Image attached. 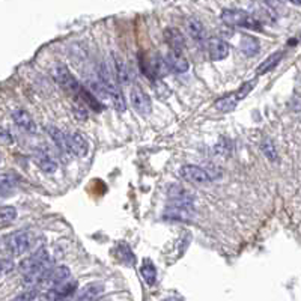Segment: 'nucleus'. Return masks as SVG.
Instances as JSON below:
<instances>
[{
    "mask_svg": "<svg viewBox=\"0 0 301 301\" xmlns=\"http://www.w3.org/2000/svg\"><path fill=\"white\" fill-rule=\"evenodd\" d=\"M115 65H116V73H118V80L119 83H127L128 82V71H127V66L124 63L122 59H119L116 54H115Z\"/></svg>",
    "mask_w": 301,
    "mask_h": 301,
    "instance_id": "25",
    "label": "nucleus"
},
{
    "mask_svg": "<svg viewBox=\"0 0 301 301\" xmlns=\"http://www.w3.org/2000/svg\"><path fill=\"white\" fill-rule=\"evenodd\" d=\"M74 113H76V116H77L79 119H87V112L83 107H76Z\"/></svg>",
    "mask_w": 301,
    "mask_h": 301,
    "instance_id": "28",
    "label": "nucleus"
},
{
    "mask_svg": "<svg viewBox=\"0 0 301 301\" xmlns=\"http://www.w3.org/2000/svg\"><path fill=\"white\" fill-rule=\"evenodd\" d=\"M32 298H37V295H34V294H23V295L17 297V300H32Z\"/></svg>",
    "mask_w": 301,
    "mask_h": 301,
    "instance_id": "29",
    "label": "nucleus"
},
{
    "mask_svg": "<svg viewBox=\"0 0 301 301\" xmlns=\"http://www.w3.org/2000/svg\"><path fill=\"white\" fill-rule=\"evenodd\" d=\"M99 77H101V82H103L104 87L107 89V93L110 95V98H112V101H113L116 110H118L119 113H124V112H125V99H124V95H122L121 89L118 86V83L113 80V77H112V74H110V71L107 70L106 65L101 66V74H99Z\"/></svg>",
    "mask_w": 301,
    "mask_h": 301,
    "instance_id": "4",
    "label": "nucleus"
},
{
    "mask_svg": "<svg viewBox=\"0 0 301 301\" xmlns=\"http://www.w3.org/2000/svg\"><path fill=\"white\" fill-rule=\"evenodd\" d=\"M129 99L134 107V110L140 115H149L152 110V103L151 98L140 89V87H132L129 92Z\"/></svg>",
    "mask_w": 301,
    "mask_h": 301,
    "instance_id": "7",
    "label": "nucleus"
},
{
    "mask_svg": "<svg viewBox=\"0 0 301 301\" xmlns=\"http://www.w3.org/2000/svg\"><path fill=\"white\" fill-rule=\"evenodd\" d=\"M140 274L148 285H154L155 280H157V270H155V266L152 265L151 260L143 262V265L140 266Z\"/></svg>",
    "mask_w": 301,
    "mask_h": 301,
    "instance_id": "21",
    "label": "nucleus"
},
{
    "mask_svg": "<svg viewBox=\"0 0 301 301\" xmlns=\"http://www.w3.org/2000/svg\"><path fill=\"white\" fill-rule=\"evenodd\" d=\"M256 83H258V80L255 79V80H250V82H247V83H244L243 86L240 87L238 90H235L233 93H230V95H226V96H223L221 99H218L217 103H215V107H217V110H220V112H223V113H227V112H232L237 106H238V103L240 101H243L253 89L256 86Z\"/></svg>",
    "mask_w": 301,
    "mask_h": 301,
    "instance_id": "2",
    "label": "nucleus"
},
{
    "mask_svg": "<svg viewBox=\"0 0 301 301\" xmlns=\"http://www.w3.org/2000/svg\"><path fill=\"white\" fill-rule=\"evenodd\" d=\"M47 131H48L50 137L53 139V142L56 143L57 149H59L63 155L70 154V148H68V142H66V134H63L60 129L56 128V127H47ZM70 155H71V154H70Z\"/></svg>",
    "mask_w": 301,
    "mask_h": 301,
    "instance_id": "15",
    "label": "nucleus"
},
{
    "mask_svg": "<svg viewBox=\"0 0 301 301\" xmlns=\"http://www.w3.org/2000/svg\"><path fill=\"white\" fill-rule=\"evenodd\" d=\"M166 62H168L171 71H173V73H185L188 70V62L182 56V53H179V51L171 50V53L166 56Z\"/></svg>",
    "mask_w": 301,
    "mask_h": 301,
    "instance_id": "13",
    "label": "nucleus"
},
{
    "mask_svg": "<svg viewBox=\"0 0 301 301\" xmlns=\"http://www.w3.org/2000/svg\"><path fill=\"white\" fill-rule=\"evenodd\" d=\"M229 45L220 38H210L208 40V53L213 60H223L229 56Z\"/></svg>",
    "mask_w": 301,
    "mask_h": 301,
    "instance_id": "11",
    "label": "nucleus"
},
{
    "mask_svg": "<svg viewBox=\"0 0 301 301\" xmlns=\"http://www.w3.org/2000/svg\"><path fill=\"white\" fill-rule=\"evenodd\" d=\"M5 247L14 256H21L32 247V235L27 230H20L5 237Z\"/></svg>",
    "mask_w": 301,
    "mask_h": 301,
    "instance_id": "3",
    "label": "nucleus"
},
{
    "mask_svg": "<svg viewBox=\"0 0 301 301\" xmlns=\"http://www.w3.org/2000/svg\"><path fill=\"white\" fill-rule=\"evenodd\" d=\"M193 215H194V211H193L191 202H185V200H173L164 211V218H171V220L188 221L193 218Z\"/></svg>",
    "mask_w": 301,
    "mask_h": 301,
    "instance_id": "6",
    "label": "nucleus"
},
{
    "mask_svg": "<svg viewBox=\"0 0 301 301\" xmlns=\"http://www.w3.org/2000/svg\"><path fill=\"white\" fill-rule=\"evenodd\" d=\"M187 29H188L190 37H191L196 43L205 41V29H204V24H202L197 18H188V21H187Z\"/></svg>",
    "mask_w": 301,
    "mask_h": 301,
    "instance_id": "18",
    "label": "nucleus"
},
{
    "mask_svg": "<svg viewBox=\"0 0 301 301\" xmlns=\"http://www.w3.org/2000/svg\"><path fill=\"white\" fill-rule=\"evenodd\" d=\"M35 161L45 173H54L57 171V163L51 158V155L43 148L35 149Z\"/></svg>",
    "mask_w": 301,
    "mask_h": 301,
    "instance_id": "12",
    "label": "nucleus"
},
{
    "mask_svg": "<svg viewBox=\"0 0 301 301\" xmlns=\"http://www.w3.org/2000/svg\"><path fill=\"white\" fill-rule=\"evenodd\" d=\"M179 173L185 181L193 182V184H208V182H211L210 173L207 172L205 169L199 168V166H193V164L182 166Z\"/></svg>",
    "mask_w": 301,
    "mask_h": 301,
    "instance_id": "8",
    "label": "nucleus"
},
{
    "mask_svg": "<svg viewBox=\"0 0 301 301\" xmlns=\"http://www.w3.org/2000/svg\"><path fill=\"white\" fill-rule=\"evenodd\" d=\"M66 142H68L70 154H74L77 157H85L87 154L86 139L79 131H76L73 134H66Z\"/></svg>",
    "mask_w": 301,
    "mask_h": 301,
    "instance_id": "9",
    "label": "nucleus"
},
{
    "mask_svg": "<svg viewBox=\"0 0 301 301\" xmlns=\"http://www.w3.org/2000/svg\"><path fill=\"white\" fill-rule=\"evenodd\" d=\"M262 151H263V154L266 155V158L270 161H276L277 160V151H276V146L273 145L271 140H265L262 143Z\"/></svg>",
    "mask_w": 301,
    "mask_h": 301,
    "instance_id": "26",
    "label": "nucleus"
},
{
    "mask_svg": "<svg viewBox=\"0 0 301 301\" xmlns=\"http://www.w3.org/2000/svg\"><path fill=\"white\" fill-rule=\"evenodd\" d=\"M240 48L247 57H253L259 53L260 45H259V41L256 38H253L250 35H243L241 41H240Z\"/></svg>",
    "mask_w": 301,
    "mask_h": 301,
    "instance_id": "16",
    "label": "nucleus"
},
{
    "mask_svg": "<svg viewBox=\"0 0 301 301\" xmlns=\"http://www.w3.org/2000/svg\"><path fill=\"white\" fill-rule=\"evenodd\" d=\"M221 21L230 27H243L249 30L262 32V26L258 20L241 9H224L221 12Z\"/></svg>",
    "mask_w": 301,
    "mask_h": 301,
    "instance_id": "1",
    "label": "nucleus"
},
{
    "mask_svg": "<svg viewBox=\"0 0 301 301\" xmlns=\"http://www.w3.org/2000/svg\"><path fill=\"white\" fill-rule=\"evenodd\" d=\"M164 38H166V43L169 44V47L172 48L173 51L182 53V50L185 47V41H184L182 34L178 29H168L164 32Z\"/></svg>",
    "mask_w": 301,
    "mask_h": 301,
    "instance_id": "14",
    "label": "nucleus"
},
{
    "mask_svg": "<svg viewBox=\"0 0 301 301\" xmlns=\"http://www.w3.org/2000/svg\"><path fill=\"white\" fill-rule=\"evenodd\" d=\"M14 268V262L12 260H9V259L3 258L2 259V273L3 274H6L8 271H11Z\"/></svg>",
    "mask_w": 301,
    "mask_h": 301,
    "instance_id": "27",
    "label": "nucleus"
},
{
    "mask_svg": "<svg viewBox=\"0 0 301 301\" xmlns=\"http://www.w3.org/2000/svg\"><path fill=\"white\" fill-rule=\"evenodd\" d=\"M283 57V53L282 51H279V53H273L265 62H262L260 65L258 66V70H256V74L258 76H262V74H266L268 71H271L273 68H276L277 66V63L280 62V59Z\"/></svg>",
    "mask_w": 301,
    "mask_h": 301,
    "instance_id": "19",
    "label": "nucleus"
},
{
    "mask_svg": "<svg viewBox=\"0 0 301 301\" xmlns=\"http://www.w3.org/2000/svg\"><path fill=\"white\" fill-rule=\"evenodd\" d=\"M288 2H291L294 5H301V0H288Z\"/></svg>",
    "mask_w": 301,
    "mask_h": 301,
    "instance_id": "31",
    "label": "nucleus"
},
{
    "mask_svg": "<svg viewBox=\"0 0 301 301\" xmlns=\"http://www.w3.org/2000/svg\"><path fill=\"white\" fill-rule=\"evenodd\" d=\"M53 77L60 86L63 87L65 90H68L70 93H73L74 96H79V93L83 89V86L77 82V79L70 73V70L65 65L56 66L54 71H53Z\"/></svg>",
    "mask_w": 301,
    "mask_h": 301,
    "instance_id": "5",
    "label": "nucleus"
},
{
    "mask_svg": "<svg viewBox=\"0 0 301 301\" xmlns=\"http://www.w3.org/2000/svg\"><path fill=\"white\" fill-rule=\"evenodd\" d=\"M103 291H104L103 283H99V282L98 283H89L80 291V294L77 295V300H95L103 294Z\"/></svg>",
    "mask_w": 301,
    "mask_h": 301,
    "instance_id": "17",
    "label": "nucleus"
},
{
    "mask_svg": "<svg viewBox=\"0 0 301 301\" xmlns=\"http://www.w3.org/2000/svg\"><path fill=\"white\" fill-rule=\"evenodd\" d=\"M0 224L2 227H6L9 223H12L15 218H17V210L14 207H9V205H5L2 208V213H0Z\"/></svg>",
    "mask_w": 301,
    "mask_h": 301,
    "instance_id": "23",
    "label": "nucleus"
},
{
    "mask_svg": "<svg viewBox=\"0 0 301 301\" xmlns=\"http://www.w3.org/2000/svg\"><path fill=\"white\" fill-rule=\"evenodd\" d=\"M12 119H14V122L23 129V131H26L29 134H35L37 132V125H35L32 116L27 112H24L23 109L12 110Z\"/></svg>",
    "mask_w": 301,
    "mask_h": 301,
    "instance_id": "10",
    "label": "nucleus"
},
{
    "mask_svg": "<svg viewBox=\"0 0 301 301\" xmlns=\"http://www.w3.org/2000/svg\"><path fill=\"white\" fill-rule=\"evenodd\" d=\"M169 197H171L172 200L193 202V196H191L187 190H184L182 187H179V185H172V187L169 188Z\"/></svg>",
    "mask_w": 301,
    "mask_h": 301,
    "instance_id": "22",
    "label": "nucleus"
},
{
    "mask_svg": "<svg viewBox=\"0 0 301 301\" xmlns=\"http://www.w3.org/2000/svg\"><path fill=\"white\" fill-rule=\"evenodd\" d=\"M270 6H276L277 3H279V0H265Z\"/></svg>",
    "mask_w": 301,
    "mask_h": 301,
    "instance_id": "30",
    "label": "nucleus"
},
{
    "mask_svg": "<svg viewBox=\"0 0 301 301\" xmlns=\"http://www.w3.org/2000/svg\"><path fill=\"white\" fill-rule=\"evenodd\" d=\"M77 98H80L85 104H86L89 109H92L93 112H101L103 110V104L99 103V99H96V96L95 95H92L87 89H82V92L79 93V96Z\"/></svg>",
    "mask_w": 301,
    "mask_h": 301,
    "instance_id": "20",
    "label": "nucleus"
},
{
    "mask_svg": "<svg viewBox=\"0 0 301 301\" xmlns=\"http://www.w3.org/2000/svg\"><path fill=\"white\" fill-rule=\"evenodd\" d=\"M17 182H15V176L9 175V173H3L2 179H0V187H2V194L8 196L9 191H12L15 188Z\"/></svg>",
    "mask_w": 301,
    "mask_h": 301,
    "instance_id": "24",
    "label": "nucleus"
}]
</instances>
